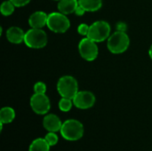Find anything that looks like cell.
Masks as SVG:
<instances>
[{"instance_id":"1","label":"cell","mask_w":152,"mask_h":151,"mask_svg":"<svg viewBox=\"0 0 152 151\" xmlns=\"http://www.w3.org/2000/svg\"><path fill=\"white\" fill-rule=\"evenodd\" d=\"M60 132L65 140L69 142H76L83 137L84 126L78 120L69 119L62 123Z\"/></svg>"},{"instance_id":"2","label":"cell","mask_w":152,"mask_h":151,"mask_svg":"<svg viewBox=\"0 0 152 151\" xmlns=\"http://www.w3.org/2000/svg\"><path fill=\"white\" fill-rule=\"evenodd\" d=\"M130 40L129 36L125 31L118 30L110 36L108 38L107 46L110 53L119 54L127 50L129 47Z\"/></svg>"},{"instance_id":"3","label":"cell","mask_w":152,"mask_h":151,"mask_svg":"<svg viewBox=\"0 0 152 151\" xmlns=\"http://www.w3.org/2000/svg\"><path fill=\"white\" fill-rule=\"evenodd\" d=\"M57 91L61 97L73 99L78 93V83L71 76L61 77L57 83Z\"/></svg>"},{"instance_id":"4","label":"cell","mask_w":152,"mask_h":151,"mask_svg":"<svg viewBox=\"0 0 152 151\" xmlns=\"http://www.w3.org/2000/svg\"><path fill=\"white\" fill-rule=\"evenodd\" d=\"M24 43L30 48H43L47 44V35L42 28H31L27 32H25Z\"/></svg>"},{"instance_id":"5","label":"cell","mask_w":152,"mask_h":151,"mask_svg":"<svg viewBox=\"0 0 152 151\" xmlns=\"http://www.w3.org/2000/svg\"><path fill=\"white\" fill-rule=\"evenodd\" d=\"M110 25L104 20H98L90 25L87 37L96 43L103 42L110 37Z\"/></svg>"},{"instance_id":"6","label":"cell","mask_w":152,"mask_h":151,"mask_svg":"<svg viewBox=\"0 0 152 151\" xmlns=\"http://www.w3.org/2000/svg\"><path fill=\"white\" fill-rule=\"evenodd\" d=\"M46 26L53 32L64 33L69 28L70 22L66 14H63L61 12H52L48 14Z\"/></svg>"},{"instance_id":"7","label":"cell","mask_w":152,"mask_h":151,"mask_svg":"<svg viewBox=\"0 0 152 151\" xmlns=\"http://www.w3.org/2000/svg\"><path fill=\"white\" fill-rule=\"evenodd\" d=\"M78 51L83 59L88 61H94L98 56V46L96 42L93 41L89 37H85L81 39L78 44Z\"/></svg>"},{"instance_id":"8","label":"cell","mask_w":152,"mask_h":151,"mask_svg":"<svg viewBox=\"0 0 152 151\" xmlns=\"http://www.w3.org/2000/svg\"><path fill=\"white\" fill-rule=\"evenodd\" d=\"M30 107L35 113L45 115L51 109L50 100L45 93H34L30 98Z\"/></svg>"},{"instance_id":"9","label":"cell","mask_w":152,"mask_h":151,"mask_svg":"<svg viewBox=\"0 0 152 151\" xmlns=\"http://www.w3.org/2000/svg\"><path fill=\"white\" fill-rule=\"evenodd\" d=\"M73 104L80 109H87L92 108L95 103V96L88 91H80L72 99Z\"/></svg>"},{"instance_id":"10","label":"cell","mask_w":152,"mask_h":151,"mask_svg":"<svg viewBox=\"0 0 152 151\" xmlns=\"http://www.w3.org/2000/svg\"><path fill=\"white\" fill-rule=\"evenodd\" d=\"M43 126L45 130L52 133H57L61 131L62 123L61 119L54 114H48L43 119Z\"/></svg>"},{"instance_id":"11","label":"cell","mask_w":152,"mask_h":151,"mask_svg":"<svg viewBox=\"0 0 152 151\" xmlns=\"http://www.w3.org/2000/svg\"><path fill=\"white\" fill-rule=\"evenodd\" d=\"M48 14L45 12L37 11L33 12L28 18V24L31 28H42L45 25H47Z\"/></svg>"},{"instance_id":"12","label":"cell","mask_w":152,"mask_h":151,"mask_svg":"<svg viewBox=\"0 0 152 151\" xmlns=\"http://www.w3.org/2000/svg\"><path fill=\"white\" fill-rule=\"evenodd\" d=\"M25 32L19 27H11L6 31V38L12 44H20L24 42Z\"/></svg>"},{"instance_id":"13","label":"cell","mask_w":152,"mask_h":151,"mask_svg":"<svg viewBox=\"0 0 152 151\" xmlns=\"http://www.w3.org/2000/svg\"><path fill=\"white\" fill-rule=\"evenodd\" d=\"M78 5V0H60L58 2V10L60 12L67 15L75 12Z\"/></svg>"},{"instance_id":"14","label":"cell","mask_w":152,"mask_h":151,"mask_svg":"<svg viewBox=\"0 0 152 151\" xmlns=\"http://www.w3.org/2000/svg\"><path fill=\"white\" fill-rule=\"evenodd\" d=\"M78 4L86 12H95L101 9L102 0H78Z\"/></svg>"},{"instance_id":"15","label":"cell","mask_w":152,"mask_h":151,"mask_svg":"<svg viewBox=\"0 0 152 151\" xmlns=\"http://www.w3.org/2000/svg\"><path fill=\"white\" fill-rule=\"evenodd\" d=\"M15 118V111L11 107H4L0 110V122L3 124H9Z\"/></svg>"},{"instance_id":"16","label":"cell","mask_w":152,"mask_h":151,"mask_svg":"<svg viewBox=\"0 0 152 151\" xmlns=\"http://www.w3.org/2000/svg\"><path fill=\"white\" fill-rule=\"evenodd\" d=\"M50 146L45 140V138H37L34 140L29 145L28 151H49Z\"/></svg>"},{"instance_id":"17","label":"cell","mask_w":152,"mask_h":151,"mask_svg":"<svg viewBox=\"0 0 152 151\" xmlns=\"http://www.w3.org/2000/svg\"><path fill=\"white\" fill-rule=\"evenodd\" d=\"M14 9H15V5L10 0L4 1L2 3V4H1V7H0L1 13L4 16H9V15H11L14 12Z\"/></svg>"},{"instance_id":"18","label":"cell","mask_w":152,"mask_h":151,"mask_svg":"<svg viewBox=\"0 0 152 151\" xmlns=\"http://www.w3.org/2000/svg\"><path fill=\"white\" fill-rule=\"evenodd\" d=\"M73 101L72 99H69V98H63L61 97V99L59 101V109L63 111V112H68L71 109L72 106H73Z\"/></svg>"},{"instance_id":"19","label":"cell","mask_w":152,"mask_h":151,"mask_svg":"<svg viewBox=\"0 0 152 151\" xmlns=\"http://www.w3.org/2000/svg\"><path fill=\"white\" fill-rule=\"evenodd\" d=\"M45 140L46 141V142L49 144L50 147H53L54 145L57 144L58 141H59V138H58V135L55 133H52V132H49L45 136Z\"/></svg>"},{"instance_id":"20","label":"cell","mask_w":152,"mask_h":151,"mask_svg":"<svg viewBox=\"0 0 152 151\" xmlns=\"http://www.w3.org/2000/svg\"><path fill=\"white\" fill-rule=\"evenodd\" d=\"M34 92L35 93H45L46 92V85L43 82H37L34 85Z\"/></svg>"},{"instance_id":"21","label":"cell","mask_w":152,"mask_h":151,"mask_svg":"<svg viewBox=\"0 0 152 151\" xmlns=\"http://www.w3.org/2000/svg\"><path fill=\"white\" fill-rule=\"evenodd\" d=\"M89 28H90V26H88L87 24L82 23V24H80V25L77 27V32H78L80 35H82V36H87L88 32H89Z\"/></svg>"},{"instance_id":"22","label":"cell","mask_w":152,"mask_h":151,"mask_svg":"<svg viewBox=\"0 0 152 151\" xmlns=\"http://www.w3.org/2000/svg\"><path fill=\"white\" fill-rule=\"evenodd\" d=\"M10 1L15 5V7H22L30 2V0H10Z\"/></svg>"},{"instance_id":"23","label":"cell","mask_w":152,"mask_h":151,"mask_svg":"<svg viewBox=\"0 0 152 151\" xmlns=\"http://www.w3.org/2000/svg\"><path fill=\"white\" fill-rule=\"evenodd\" d=\"M85 12H86V10H85L83 7H81L80 5H78L76 11H75V13H76L77 16H82Z\"/></svg>"},{"instance_id":"24","label":"cell","mask_w":152,"mask_h":151,"mask_svg":"<svg viewBox=\"0 0 152 151\" xmlns=\"http://www.w3.org/2000/svg\"><path fill=\"white\" fill-rule=\"evenodd\" d=\"M149 54H150V57L152 59V44L151 48H150V50H149Z\"/></svg>"},{"instance_id":"25","label":"cell","mask_w":152,"mask_h":151,"mask_svg":"<svg viewBox=\"0 0 152 151\" xmlns=\"http://www.w3.org/2000/svg\"><path fill=\"white\" fill-rule=\"evenodd\" d=\"M54 1H60V0H54Z\"/></svg>"}]
</instances>
